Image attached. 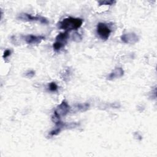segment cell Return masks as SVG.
I'll use <instances>...</instances> for the list:
<instances>
[{
	"mask_svg": "<svg viewBox=\"0 0 157 157\" xmlns=\"http://www.w3.org/2000/svg\"><path fill=\"white\" fill-rule=\"evenodd\" d=\"M24 39L28 44H37L40 43L42 40L45 39V37L43 36H35L33 34H29L24 36Z\"/></svg>",
	"mask_w": 157,
	"mask_h": 157,
	"instance_id": "5",
	"label": "cell"
},
{
	"mask_svg": "<svg viewBox=\"0 0 157 157\" xmlns=\"http://www.w3.org/2000/svg\"><path fill=\"white\" fill-rule=\"evenodd\" d=\"M11 54V51L10 50H6L4 51V54H3V58H6L8 56H9Z\"/></svg>",
	"mask_w": 157,
	"mask_h": 157,
	"instance_id": "11",
	"label": "cell"
},
{
	"mask_svg": "<svg viewBox=\"0 0 157 157\" xmlns=\"http://www.w3.org/2000/svg\"><path fill=\"white\" fill-rule=\"evenodd\" d=\"M97 34L101 39L102 40H107L109 37V36L111 33L110 29L108 26L104 23H99L97 25L96 28Z\"/></svg>",
	"mask_w": 157,
	"mask_h": 157,
	"instance_id": "3",
	"label": "cell"
},
{
	"mask_svg": "<svg viewBox=\"0 0 157 157\" xmlns=\"http://www.w3.org/2000/svg\"><path fill=\"white\" fill-rule=\"evenodd\" d=\"M123 74H124V71L122 68H121V67L116 68L109 74V75L108 77V79L112 80L114 78H119V77L123 76Z\"/></svg>",
	"mask_w": 157,
	"mask_h": 157,
	"instance_id": "7",
	"label": "cell"
},
{
	"mask_svg": "<svg viewBox=\"0 0 157 157\" xmlns=\"http://www.w3.org/2000/svg\"><path fill=\"white\" fill-rule=\"evenodd\" d=\"M18 18L24 21H38L44 24H47L48 23V20L44 17H42L40 16H33V15H31V14H28L26 13H21L18 16Z\"/></svg>",
	"mask_w": 157,
	"mask_h": 157,
	"instance_id": "4",
	"label": "cell"
},
{
	"mask_svg": "<svg viewBox=\"0 0 157 157\" xmlns=\"http://www.w3.org/2000/svg\"><path fill=\"white\" fill-rule=\"evenodd\" d=\"M115 2L116 1H99V4L100 5H113Z\"/></svg>",
	"mask_w": 157,
	"mask_h": 157,
	"instance_id": "10",
	"label": "cell"
},
{
	"mask_svg": "<svg viewBox=\"0 0 157 157\" xmlns=\"http://www.w3.org/2000/svg\"><path fill=\"white\" fill-rule=\"evenodd\" d=\"M121 39L123 42L126 44H134L137 42L138 37L132 33L124 34L121 36Z\"/></svg>",
	"mask_w": 157,
	"mask_h": 157,
	"instance_id": "6",
	"label": "cell"
},
{
	"mask_svg": "<svg viewBox=\"0 0 157 157\" xmlns=\"http://www.w3.org/2000/svg\"><path fill=\"white\" fill-rule=\"evenodd\" d=\"M68 36H69L68 32L65 31L63 33H61L56 37V41L59 42V43L64 45L67 42Z\"/></svg>",
	"mask_w": 157,
	"mask_h": 157,
	"instance_id": "8",
	"label": "cell"
},
{
	"mask_svg": "<svg viewBox=\"0 0 157 157\" xmlns=\"http://www.w3.org/2000/svg\"><path fill=\"white\" fill-rule=\"evenodd\" d=\"M70 110V107L67 104V103L63 101L61 104H59L56 109L54 112V117L55 118V121L56 122L59 120V118L61 116H64L66 115L69 111Z\"/></svg>",
	"mask_w": 157,
	"mask_h": 157,
	"instance_id": "2",
	"label": "cell"
},
{
	"mask_svg": "<svg viewBox=\"0 0 157 157\" xmlns=\"http://www.w3.org/2000/svg\"><path fill=\"white\" fill-rule=\"evenodd\" d=\"M83 20L80 18L67 17L63 19L58 23L59 29H62L68 32L72 30H77L80 28L83 24Z\"/></svg>",
	"mask_w": 157,
	"mask_h": 157,
	"instance_id": "1",
	"label": "cell"
},
{
	"mask_svg": "<svg viewBox=\"0 0 157 157\" xmlns=\"http://www.w3.org/2000/svg\"><path fill=\"white\" fill-rule=\"evenodd\" d=\"M49 89L52 91H55L58 90V86L55 82H51L49 84Z\"/></svg>",
	"mask_w": 157,
	"mask_h": 157,
	"instance_id": "9",
	"label": "cell"
}]
</instances>
